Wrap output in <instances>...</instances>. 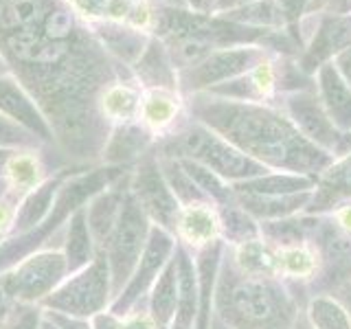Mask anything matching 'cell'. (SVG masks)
<instances>
[{
  "instance_id": "cell-1",
  "label": "cell",
  "mask_w": 351,
  "mask_h": 329,
  "mask_svg": "<svg viewBox=\"0 0 351 329\" xmlns=\"http://www.w3.org/2000/svg\"><path fill=\"white\" fill-rule=\"evenodd\" d=\"M186 117L211 127L270 171L321 175L336 158L312 145L277 103L233 101L208 93L182 97Z\"/></svg>"
},
{
  "instance_id": "cell-2",
  "label": "cell",
  "mask_w": 351,
  "mask_h": 329,
  "mask_svg": "<svg viewBox=\"0 0 351 329\" xmlns=\"http://www.w3.org/2000/svg\"><path fill=\"white\" fill-rule=\"evenodd\" d=\"M296 290L281 277L239 272L228 255L219 263L213 310L230 329H292L303 312Z\"/></svg>"
},
{
  "instance_id": "cell-3",
  "label": "cell",
  "mask_w": 351,
  "mask_h": 329,
  "mask_svg": "<svg viewBox=\"0 0 351 329\" xmlns=\"http://www.w3.org/2000/svg\"><path fill=\"white\" fill-rule=\"evenodd\" d=\"M152 36L165 44L180 73L219 49L246 44L261 47L268 31L237 25L219 14H195L189 7H154Z\"/></svg>"
},
{
  "instance_id": "cell-4",
  "label": "cell",
  "mask_w": 351,
  "mask_h": 329,
  "mask_svg": "<svg viewBox=\"0 0 351 329\" xmlns=\"http://www.w3.org/2000/svg\"><path fill=\"white\" fill-rule=\"evenodd\" d=\"M156 151L160 156L189 158L200 162L202 167L215 171L219 178H224L230 184L257 178V175L270 171L215 134L211 127H206L191 117H184L178 127L169 132L160 143H156Z\"/></svg>"
},
{
  "instance_id": "cell-5",
  "label": "cell",
  "mask_w": 351,
  "mask_h": 329,
  "mask_svg": "<svg viewBox=\"0 0 351 329\" xmlns=\"http://www.w3.org/2000/svg\"><path fill=\"white\" fill-rule=\"evenodd\" d=\"M121 175H125L123 167H117V164H106L101 169H95L90 173H80L73 175L69 182H62L58 200L53 204V211H49L44 215L42 222L33 228L22 233L20 237H14L11 241L0 248V270L11 266V263L20 261L27 252L36 250L44 237H49L55 228H58L69 213L80 211L82 204L86 200H90L97 193H101L106 186H110L112 182H117Z\"/></svg>"
},
{
  "instance_id": "cell-6",
  "label": "cell",
  "mask_w": 351,
  "mask_h": 329,
  "mask_svg": "<svg viewBox=\"0 0 351 329\" xmlns=\"http://www.w3.org/2000/svg\"><path fill=\"white\" fill-rule=\"evenodd\" d=\"M149 224L147 215L134 200L130 191L125 193L121 202L119 219L114 224L112 235L108 239V266H110V279H112L114 294H121L123 283L128 285L130 277L136 270V263L147 246L149 237Z\"/></svg>"
},
{
  "instance_id": "cell-7",
  "label": "cell",
  "mask_w": 351,
  "mask_h": 329,
  "mask_svg": "<svg viewBox=\"0 0 351 329\" xmlns=\"http://www.w3.org/2000/svg\"><path fill=\"white\" fill-rule=\"evenodd\" d=\"M285 117L292 121V125L301 132V134L327 154H332L334 158H343L351 154V132H340L325 108L321 99L316 95V88L312 90H296L288 95H279L274 99Z\"/></svg>"
},
{
  "instance_id": "cell-8",
  "label": "cell",
  "mask_w": 351,
  "mask_h": 329,
  "mask_svg": "<svg viewBox=\"0 0 351 329\" xmlns=\"http://www.w3.org/2000/svg\"><path fill=\"white\" fill-rule=\"evenodd\" d=\"M268 55L272 53L259 47V44L213 51L202 62H197L191 69H184L178 73V93L182 97L208 93L211 88L226 84L230 80H235V77L248 73L250 69H255Z\"/></svg>"
},
{
  "instance_id": "cell-9",
  "label": "cell",
  "mask_w": 351,
  "mask_h": 329,
  "mask_svg": "<svg viewBox=\"0 0 351 329\" xmlns=\"http://www.w3.org/2000/svg\"><path fill=\"white\" fill-rule=\"evenodd\" d=\"M303 51L296 58L299 69L314 77L323 64H329L338 53L351 49V14H312L299 22Z\"/></svg>"
},
{
  "instance_id": "cell-10",
  "label": "cell",
  "mask_w": 351,
  "mask_h": 329,
  "mask_svg": "<svg viewBox=\"0 0 351 329\" xmlns=\"http://www.w3.org/2000/svg\"><path fill=\"white\" fill-rule=\"evenodd\" d=\"M307 241L316 248L321 259V268L307 285V292L310 296L332 294L351 279V235L336 226L332 215H316V224Z\"/></svg>"
},
{
  "instance_id": "cell-11",
  "label": "cell",
  "mask_w": 351,
  "mask_h": 329,
  "mask_svg": "<svg viewBox=\"0 0 351 329\" xmlns=\"http://www.w3.org/2000/svg\"><path fill=\"white\" fill-rule=\"evenodd\" d=\"M130 193L143 208V213L152 217L156 226L165 230H176L180 215V202L171 193L167 180H165L158 154L147 151L136 164V171L132 175Z\"/></svg>"
},
{
  "instance_id": "cell-12",
  "label": "cell",
  "mask_w": 351,
  "mask_h": 329,
  "mask_svg": "<svg viewBox=\"0 0 351 329\" xmlns=\"http://www.w3.org/2000/svg\"><path fill=\"white\" fill-rule=\"evenodd\" d=\"M110 290V266L108 257H97L90 266L60 290L47 296V305L71 316H93L108 301Z\"/></svg>"
},
{
  "instance_id": "cell-13",
  "label": "cell",
  "mask_w": 351,
  "mask_h": 329,
  "mask_svg": "<svg viewBox=\"0 0 351 329\" xmlns=\"http://www.w3.org/2000/svg\"><path fill=\"white\" fill-rule=\"evenodd\" d=\"M66 257L60 252H44L29 261L20 263V268L5 277L9 294L18 301H38L47 296L58 285L66 272Z\"/></svg>"
},
{
  "instance_id": "cell-14",
  "label": "cell",
  "mask_w": 351,
  "mask_h": 329,
  "mask_svg": "<svg viewBox=\"0 0 351 329\" xmlns=\"http://www.w3.org/2000/svg\"><path fill=\"white\" fill-rule=\"evenodd\" d=\"M171 250H173V239L169 235V230H165L160 226H152L149 237H147V246L141 255V263L136 266L134 274L130 277L125 290H121L119 301L114 303L117 314H123L125 310H130V307L136 303L138 296L156 281L162 268L167 266Z\"/></svg>"
},
{
  "instance_id": "cell-15",
  "label": "cell",
  "mask_w": 351,
  "mask_h": 329,
  "mask_svg": "<svg viewBox=\"0 0 351 329\" xmlns=\"http://www.w3.org/2000/svg\"><path fill=\"white\" fill-rule=\"evenodd\" d=\"M0 114H5L20 127L31 132L33 136L44 143H55L53 130L47 117L40 110L27 88L22 86L14 75H0Z\"/></svg>"
},
{
  "instance_id": "cell-16",
  "label": "cell",
  "mask_w": 351,
  "mask_h": 329,
  "mask_svg": "<svg viewBox=\"0 0 351 329\" xmlns=\"http://www.w3.org/2000/svg\"><path fill=\"white\" fill-rule=\"evenodd\" d=\"M208 95L233 99V101H252V103H274L279 97L277 86V55H268L255 69L235 77L226 84H219L208 90Z\"/></svg>"
},
{
  "instance_id": "cell-17",
  "label": "cell",
  "mask_w": 351,
  "mask_h": 329,
  "mask_svg": "<svg viewBox=\"0 0 351 329\" xmlns=\"http://www.w3.org/2000/svg\"><path fill=\"white\" fill-rule=\"evenodd\" d=\"M86 22H125L138 31L152 33L154 5L149 0H66Z\"/></svg>"
},
{
  "instance_id": "cell-18",
  "label": "cell",
  "mask_w": 351,
  "mask_h": 329,
  "mask_svg": "<svg viewBox=\"0 0 351 329\" xmlns=\"http://www.w3.org/2000/svg\"><path fill=\"white\" fill-rule=\"evenodd\" d=\"M351 204V154L336 158L318 175L312 200L305 206L307 215H329Z\"/></svg>"
},
{
  "instance_id": "cell-19",
  "label": "cell",
  "mask_w": 351,
  "mask_h": 329,
  "mask_svg": "<svg viewBox=\"0 0 351 329\" xmlns=\"http://www.w3.org/2000/svg\"><path fill=\"white\" fill-rule=\"evenodd\" d=\"M88 27H90L93 36L106 49L110 58L130 66V69H132V64L141 58V53L145 51L147 42L152 38V33L138 31L134 27L125 25V22L95 20V22H88Z\"/></svg>"
},
{
  "instance_id": "cell-20",
  "label": "cell",
  "mask_w": 351,
  "mask_h": 329,
  "mask_svg": "<svg viewBox=\"0 0 351 329\" xmlns=\"http://www.w3.org/2000/svg\"><path fill=\"white\" fill-rule=\"evenodd\" d=\"M141 90H178V71L158 38H149L145 51L132 64Z\"/></svg>"
},
{
  "instance_id": "cell-21",
  "label": "cell",
  "mask_w": 351,
  "mask_h": 329,
  "mask_svg": "<svg viewBox=\"0 0 351 329\" xmlns=\"http://www.w3.org/2000/svg\"><path fill=\"white\" fill-rule=\"evenodd\" d=\"M316 95L321 99L325 112L340 132H351V88L329 62L314 73Z\"/></svg>"
},
{
  "instance_id": "cell-22",
  "label": "cell",
  "mask_w": 351,
  "mask_h": 329,
  "mask_svg": "<svg viewBox=\"0 0 351 329\" xmlns=\"http://www.w3.org/2000/svg\"><path fill=\"white\" fill-rule=\"evenodd\" d=\"M224 255V241H213L200 250L197 257V314H195V329H211V321L215 316V285L219 274V263Z\"/></svg>"
},
{
  "instance_id": "cell-23",
  "label": "cell",
  "mask_w": 351,
  "mask_h": 329,
  "mask_svg": "<svg viewBox=\"0 0 351 329\" xmlns=\"http://www.w3.org/2000/svg\"><path fill=\"white\" fill-rule=\"evenodd\" d=\"M154 145V134L141 123V121H130V123L114 125L104 145L101 158L106 164H123L143 158Z\"/></svg>"
},
{
  "instance_id": "cell-24",
  "label": "cell",
  "mask_w": 351,
  "mask_h": 329,
  "mask_svg": "<svg viewBox=\"0 0 351 329\" xmlns=\"http://www.w3.org/2000/svg\"><path fill=\"white\" fill-rule=\"evenodd\" d=\"M184 99L178 90H143L138 121L154 136L173 132L182 123Z\"/></svg>"
},
{
  "instance_id": "cell-25",
  "label": "cell",
  "mask_w": 351,
  "mask_h": 329,
  "mask_svg": "<svg viewBox=\"0 0 351 329\" xmlns=\"http://www.w3.org/2000/svg\"><path fill=\"white\" fill-rule=\"evenodd\" d=\"M237 202L244 211L255 217L257 222L266 219H283L305 211L312 200V191L292 193V195H252V193H235Z\"/></svg>"
},
{
  "instance_id": "cell-26",
  "label": "cell",
  "mask_w": 351,
  "mask_h": 329,
  "mask_svg": "<svg viewBox=\"0 0 351 329\" xmlns=\"http://www.w3.org/2000/svg\"><path fill=\"white\" fill-rule=\"evenodd\" d=\"M176 283H178V310L171 327L191 329L197 314V270L186 248H176Z\"/></svg>"
},
{
  "instance_id": "cell-27",
  "label": "cell",
  "mask_w": 351,
  "mask_h": 329,
  "mask_svg": "<svg viewBox=\"0 0 351 329\" xmlns=\"http://www.w3.org/2000/svg\"><path fill=\"white\" fill-rule=\"evenodd\" d=\"M318 175L307 173H290V171H268L250 180H241L230 184L235 193H252V195H292L303 191H314Z\"/></svg>"
},
{
  "instance_id": "cell-28",
  "label": "cell",
  "mask_w": 351,
  "mask_h": 329,
  "mask_svg": "<svg viewBox=\"0 0 351 329\" xmlns=\"http://www.w3.org/2000/svg\"><path fill=\"white\" fill-rule=\"evenodd\" d=\"M176 230H178L186 244L204 248L219 239L217 211L208 202L184 206V208H180L178 226H176Z\"/></svg>"
},
{
  "instance_id": "cell-29",
  "label": "cell",
  "mask_w": 351,
  "mask_h": 329,
  "mask_svg": "<svg viewBox=\"0 0 351 329\" xmlns=\"http://www.w3.org/2000/svg\"><path fill=\"white\" fill-rule=\"evenodd\" d=\"M279 277L294 285V288H307L321 268V259H318L316 248L307 241V244L279 248Z\"/></svg>"
},
{
  "instance_id": "cell-30",
  "label": "cell",
  "mask_w": 351,
  "mask_h": 329,
  "mask_svg": "<svg viewBox=\"0 0 351 329\" xmlns=\"http://www.w3.org/2000/svg\"><path fill=\"white\" fill-rule=\"evenodd\" d=\"M141 101L143 90L136 82H119L106 88L99 106H101V114L110 121V125H121L130 123V121H138Z\"/></svg>"
},
{
  "instance_id": "cell-31",
  "label": "cell",
  "mask_w": 351,
  "mask_h": 329,
  "mask_svg": "<svg viewBox=\"0 0 351 329\" xmlns=\"http://www.w3.org/2000/svg\"><path fill=\"white\" fill-rule=\"evenodd\" d=\"M230 259L235 268L250 277H279V255L277 248L266 244L261 237L244 241L230 248Z\"/></svg>"
},
{
  "instance_id": "cell-32",
  "label": "cell",
  "mask_w": 351,
  "mask_h": 329,
  "mask_svg": "<svg viewBox=\"0 0 351 329\" xmlns=\"http://www.w3.org/2000/svg\"><path fill=\"white\" fill-rule=\"evenodd\" d=\"M125 189L121 186H110V189L97 193L93 197L90 206L86 211V222L90 228V235L99 241V244H108L110 235H112L114 224L119 219L121 202L125 197Z\"/></svg>"
},
{
  "instance_id": "cell-33",
  "label": "cell",
  "mask_w": 351,
  "mask_h": 329,
  "mask_svg": "<svg viewBox=\"0 0 351 329\" xmlns=\"http://www.w3.org/2000/svg\"><path fill=\"white\" fill-rule=\"evenodd\" d=\"M178 310V283H176V261L169 259L152 292V323L156 329H169Z\"/></svg>"
},
{
  "instance_id": "cell-34",
  "label": "cell",
  "mask_w": 351,
  "mask_h": 329,
  "mask_svg": "<svg viewBox=\"0 0 351 329\" xmlns=\"http://www.w3.org/2000/svg\"><path fill=\"white\" fill-rule=\"evenodd\" d=\"M219 16L252 29H266V31L288 29V18H285L277 0H250V3L224 11Z\"/></svg>"
},
{
  "instance_id": "cell-35",
  "label": "cell",
  "mask_w": 351,
  "mask_h": 329,
  "mask_svg": "<svg viewBox=\"0 0 351 329\" xmlns=\"http://www.w3.org/2000/svg\"><path fill=\"white\" fill-rule=\"evenodd\" d=\"M303 312L314 329H351V316L347 307L332 294L310 296Z\"/></svg>"
},
{
  "instance_id": "cell-36",
  "label": "cell",
  "mask_w": 351,
  "mask_h": 329,
  "mask_svg": "<svg viewBox=\"0 0 351 329\" xmlns=\"http://www.w3.org/2000/svg\"><path fill=\"white\" fill-rule=\"evenodd\" d=\"M62 182H64V175H55V178L47 180L27 197L25 204H22V208L16 215V224H14L16 230H20V235L31 230V226H38L42 222L44 215L49 213L51 200H53L55 191H60Z\"/></svg>"
},
{
  "instance_id": "cell-37",
  "label": "cell",
  "mask_w": 351,
  "mask_h": 329,
  "mask_svg": "<svg viewBox=\"0 0 351 329\" xmlns=\"http://www.w3.org/2000/svg\"><path fill=\"white\" fill-rule=\"evenodd\" d=\"M158 162H160V169H162L165 180H167L171 193L176 195V200H178L180 204L189 206V204L208 202V197L200 191V186H197L191 180V175L184 171V167L180 164L178 158L160 156V154H158ZM208 204H211V202H208Z\"/></svg>"
},
{
  "instance_id": "cell-38",
  "label": "cell",
  "mask_w": 351,
  "mask_h": 329,
  "mask_svg": "<svg viewBox=\"0 0 351 329\" xmlns=\"http://www.w3.org/2000/svg\"><path fill=\"white\" fill-rule=\"evenodd\" d=\"M217 217H219V230L228 239V244L237 246L259 237V222L255 217H250L239 206V202L228 206H217Z\"/></svg>"
},
{
  "instance_id": "cell-39",
  "label": "cell",
  "mask_w": 351,
  "mask_h": 329,
  "mask_svg": "<svg viewBox=\"0 0 351 329\" xmlns=\"http://www.w3.org/2000/svg\"><path fill=\"white\" fill-rule=\"evenodd\" d=\"M93 257V235L86 224V211L80 208L69 226V241H66V266L77 270L86 266Z\"/></svg>"
},
{
  "instance_id": "cell-40",
  "label": "cell",
  "mask_w": 351,
  "mask_h": 329,
  "mask_svg": "<svg viewBox=\"0 0 351 329\" xmlns=\"http://www.w3.org/2000/svg\"><path fill=\"white\" fill-rule=\"evenodd\" d=\"M40 171H42L40 162L31 151H14L7 162V169H5L11 184H14L18 191L36 186L40 180Z\"/></svg>"
},
{
  "instance_id": "cell-41",
  "label": "cell",
  "mask_w": 351,
  "mask_h": 329,
  "mask_svg": "<svg viewBox=\"0 0 351 329\" xmlns=\"http://www.w3.org/2000/svg\"><path fill=\"white\" fill-rule=\"evenodd\" d=\"M38 143L40 138L33 136L31 132L20 127L5 114H0V147H33Z\"/></svg>"
},
{
  "instance_id": "cell-42",
  "label": "cell",
  "mask_w": 351,
  "mask_h": 329,
  "mask_svg": "<svg viewBox=\"0 0 351 329\" xmlns=\"http://www.w3.org/2000/svg\"><path fill=\"white\" fill-rule=\"evenodd\" d=\"M95 327L97 329H156L152 323V318H145V316L130 318V321H125V323L114 321L112 316H97Z\"/></svg>"
},
{
  "instance_id": "cell-43",
  "label": "cell",
  "mask_w": 351,
  "mask_h": 329,
  "mask_svg": "<svg viewBox=\"0 0 351 329\" xmlns=\"http://www.w3.org/2000/svg\"><path fill=\"white\" fill-rule=\"evenodd\" d=\"M277 3L283 9L285 18H288V27L296 29V27H299V22L303 20V16H305L310 0H277Z\"/></svg>"
},
{
  "instance_id": "cell-44",
  "label": "cell",
  "mask_w": 351,
  "mask_h": 329,
  "mask_svg": "<svg viewBox=\"0 0 351 329\" xmlns=\"http://www.w3.org/2000/svg\"><path fill=\"white\" fill-rule=\"evenodd\" d=\"M38 312L36 310H22L9 321L7 329H38Z\"/></svg>"
},
{
  "instance_id": "cell-45",
  "label": "cell",
  "mask_w": 351,
  "mask_h": 329,
  "mask_svg": "<svg viewBox=\"0 0 351 329\" xmlns=\"http://www.w3.org/2000/svg\"><path fill=\"white\" fill-rule=\"evenodd\" d=\"M332 64L336 66V71L340 73V77L345 80V84L351 88V49L338 53L336 58L332 60Z\"/></svg>"
},
{
  "instance_id": "cell-46",
  "label": "cell",
  "mask_w": 351,
  "mask_h": 329,
  "mask_svg": "<svg viewBox=\"0 0 351 329\" xmlns=\"http://www.w3.org/2000/svg\"><path fill=\"white\" fill-rule=\"evenodd\" d=\"M186 7L195 14H217L215 0H186Z\"/></svg>"
},
{
  "instance_id": "cell-47",
  "label": "cell",
  "mask_w": 351,
  "mask_h": 329,
  "mask_svg": "<svg viewBox=\"0 0 351 329\" xmlns=\"http://www.w3.org/2000/svg\"><path fill=\"white\" fill-rule=\"evenodd\" d=\"M332 296H336V299L347 307V312H349V316H351V279H349L347 283L340 285V288H336V290L332 292Z\"/></svg>"
},
{
  "instance_id": "cell-48",
  "label": "cell",
  "mask_w": 351,
  "mask_h": 329,
  "mask_svg": "<svg viewBox=\"0 0 351 329\" xmlns=\"http://www.w3.org/2000/svg\"><path fill=\"white\" fill-rule=\"evenodd\" d=\"M51 321L58 323L62 329H90V327L80 323V321H73V318H66V316H60V314H51Z\"/></svg>"
},
{
  "instance_id": "cell-49",
  "label": "cell",
  "mask_w": 351,
  "mask_h": 329,
  "mask_svg": "<svg viewBox=\"0 0 351 329\" xmlns=\"http://www.w3.org/2000/svg\"><path fill=\"white\" fill-rule=\"evenodd\" d=\"M9 299H11V294L7 290V283L5 279H0V321H3L9 312Z\"/></svg>"
},
{
  "instance_id": "cell-50",
  "label": "cell",
  "mask_w": 351,
  "mask_h": 329,
  "mask_svg": "<svg viewBox=\"0 0 351 329\" xmlns=\"http://www.w3.org/2000/svg\"><path fill=\"white\" fill-rule=\"evenodd\" d=\"M246 3H250V0H215V9H217V14H224V11H230Z\"/></svg>"
},
{
  "instance_id": "cell-51",
  "label": "cell",
  "mask_w": 351,
  "mask_h": 329,
  "mask_svg": "<svg viewBox=\"0 0 351 329\" xmlns=\"http://www.w3.org/2000/svg\"><path fill=\"white\" fill-rule=\"evenodd\" d=\"M154 7H186V0H149Z\"/></svg>"
},
{
  "instance_id": "cell-52",
  "label": "cell",
  "mask_w": 351,
  "mask_h": 329,
  "mask_svg": "<svg viewBox=\"0 0 351 329\" xmlns=\"http://www.w3.org/2000/svg\"><path fill=\"white\" fill-rule=\"evenodd\" d=\"M292 329H314L312 327V323L307 321V316H305V312H301L299 314V318H296V323H294V327Z\"/></svg>"
},
{
  "instance_id": "cell-53",
  "label": "cell",
  "mask_w": 351,
  "mask_h": 329,
  "mask_svg": "<svg viewBox=\"0 0 351 329\" xmlns=\"http://www.w3.org/2000/svg\"><path fill=\"white\" fill-rule=\"evenodd\" d=\"M211 329H230L226 323H222V321H219V318L217 316H213V321H211Z\"/></svg>"
},
{
  "instance_id": "cell-54",
  "label": "cell",
  "mask_w": 351,
  "mask_h": 329,
  "mask_svg": "<svg viewBox=\"0 0 351 329\" xmlns=\"http://www.w3.org/2000/svg\"><path fill=\"white\" fill-rule=\"evenodd\" d=\"M0 75H9V66H7L3 55H0Z\"/></svg>"
},
{
  "instance_id": "cell-55",
  "label": "cell",
  "mask_w": 351,
  "mask_h": 329,
  "mask_svg": "<svg viewBox=\"0 0 351 329\" xmlns=\"http://www.w3.org/2000/svg\"><path fill=\"white\" fill-rule=\"evenodd\" d=\"M40 329H60V327H55L53 323H44V325H42Z\"/></svg>"
},
{
  "instance_id": "cell-56",
  "label": "cell",
  "mask_w": 351,
  "mask_h": 329,
  "mask_svg": "<svg viewBox=\"0 0 351 329\" xmlns=\"http://www.w3.org/2000/svg\"><path fill=\"white\" fill-rule=\"evenodd\" d=\"M169 329H180V327H169Z\"/></svg>"
}]
</instances>
